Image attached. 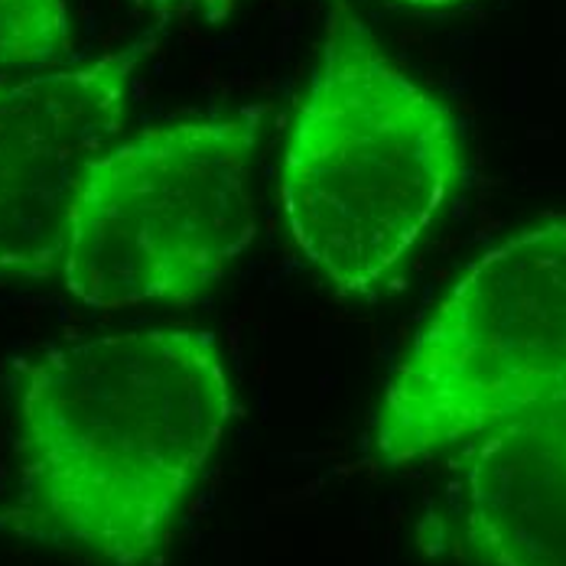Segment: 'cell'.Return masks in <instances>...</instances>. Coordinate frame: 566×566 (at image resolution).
Listing matches in <instances>:
<instances>
[{"instance_id":"5b68a950","label":"cell","mask_w":566,"mask_h":566,"mask_svg":"<svg viewBox=\"0 0 566 566\" xmlns=\"http://www.w3.org/2000/svg\"><path fill=\"white\" fill-rule=\"evenodd\" d=\"M147 40L0 78V277H50L85 170L120 140Z\"/></svg>"},{"instance_id":"ba28073f","label":"cell","mask_w":566,"mask_h":566,"mask_svg":"<svg viewBox=\"0 0 566 566\" xmlns=\"http://www.w3.org/2000/svg\"><path fill=\"white\" fill-rule=\"evenodd\" d=\"M144 3L164 20H192V17L216 20L226 17L238 0H144Z\"/></svg>"},{"instance_id":"8992f818","label":"cell","mask_w":566,"mask_h":566,"mask_svg":"<svg viewBox=\"0 0 566 566\" xmlns=\"http://www.w3.org/2000/svg\"><path fill=\"white\" fill-rule=\"evenodd\" d=\"M459 495L465 544L485 566H566V403L475 437Z\"/></svg>"},{"instance_id":"277c9868","label":"cell","mask_w":566,"mask_h":566,"mask_svg":"<svg viewBox=\"0 0 566 566\" xmlns=\"http://www.w3.org/2000/svg\"><path fill=\"white\" fill-rule=\"evenodd\" d=\"M554 403H566V216L521 228L453 283L388 378L371 447L397 469Z\"/></svg>"},{"instance_id":"30bf717a","label":"cell","mask_w":566,"mask_h":566,"mask_svg":"<svg viewBox=\"0 0 566 566\" xmlns=\"http://www.w3.org/2000/svg\"><path fill=\"white\" fill-rule=\"evenodd\" d=\"M0 531H13V514H10V509H0Z\"/></svg>"},{"instance_id":"7a4b0ae2","label":"cell","mask_w":566,"mask_h":566,"mask_svg":"<svg viewBox=\"0 0 566 566\" xmlns=\"http://www.w3.org/2000/svg\"><path fill=\"white\" fill-rule=\"evenodd\" d=\"M465 147L453 112L336 0L281 160V209L339 296L391 290L453 202Z\"/></svg>"},{"instance_id":"9c48e42d","label":"cell","mask_w":566,"mask_h":566,"mask_svg":"<svg viewBox=\"0 0 566 566\" xmlns=\"http://www.w3.org/2000/svg\"><path fill=\"white\" fill-rule=\"evenodd\" d=\"M395 3H403L410 10H447V7H455L462 0H395Z\"/></svg>"},{"instance_id":"52a82bcc","label":"cell","mask_w":566,"mask_h":566,"mask_svg":"<svg viewBox=\"0 0 566 566\" xmlns=\"http://www.w3.org/2000/svg\"><path fill=\"white\" fill-rule=\"evenodd\" d=\"M72 50L65 0H0V72L59 69Z\"/></svg>"},{"instance_id":"3957f363","label":"cell","mask_w":566,"mask_h":566,"mask_svg":"<svg viewBox=\"0 0 566 566\" xmlns=\"http://www.w3.org/2000/svg\"><path fill=\"white\" fill-rule=\"evenodd\" d=\"M261 108L137 130L85 170L59 277L88 310L192 303L254 238Z\"/></svg>"},{"instance_id":"6da1fadb","label":"cell","mask_w":566,"mask_h":566,"mask_svg":"<svg viewBox=\"0 0 566 566\" xmlns=\"http://www.w3.org/2000/svg\"><path fill=\"white\" fill-rule=\"evenodd\" d=\"M231 417L212 333L130 329L40 352L20 365L13 531L92 564H160Z\"/></svg>"}]
</instances>
